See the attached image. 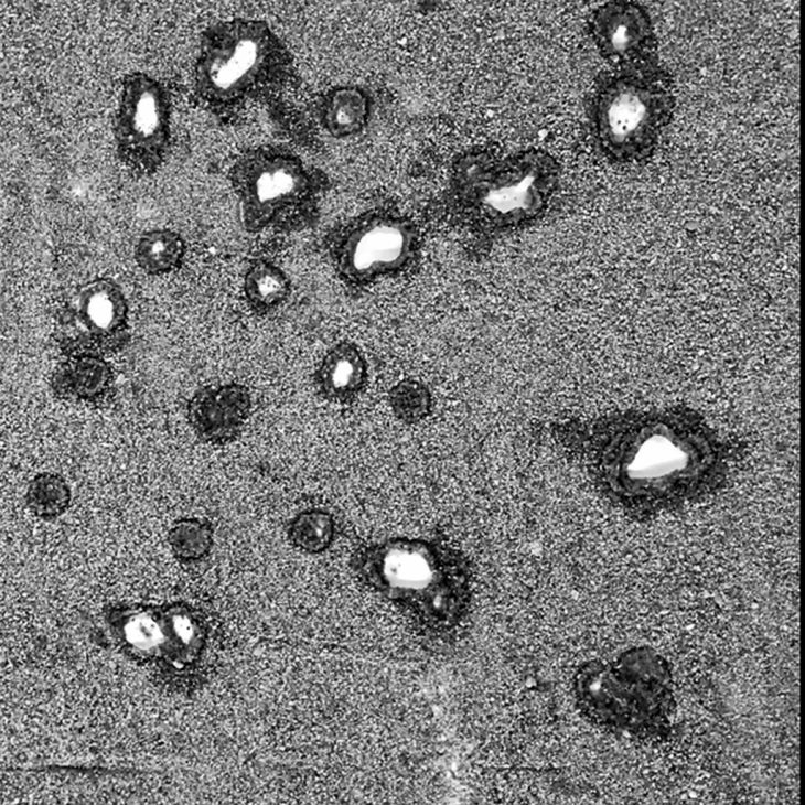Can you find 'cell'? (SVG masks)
<instances>
[{
	"label": "cell",
	"instance_id": "obj_1",
	"mask_svg": "<svg viewBox=\"0 0 805 805\" xmlns=\"http://www.w3.org/2000/svg\"><path fill=\"white\" fill-rule=\"evenodd\" d=\"M551 433L607 500L641 520L721 490L733 454L689 410L570 420L555 425Z\"/></svg>",
	"mask_w": 805,
	"mask_h": 805
},
{
	"label": "cell",
	"instance_id": "obj_2",
	"mask_svg": "<svg viewBox=\"0 0 805 805\" xmlns=\"http://www.w3.org/2000/svg\"><path fill=\"white\" fill-rule=\"evenodd\" d=\"M350 566L366 587L404 609L428 632H452L469 612L470 564L439 537L371 541L352 552Z\"/></svg>",
	"mask_w": 805,
	"mask_h": 805
},
{
	"label": "cell",
	"instance_id": "obj_3",
	"mask_svg": "<svg viewBox=\"0 0 805 805\" xmlns=\"http://www.w3.org/2000/svg\"><path fill=\"white\" fill-rule=\"evenodd\" d=\"M559 174L558 162L539 149L504 157L483 150L466 152L453 164L448 207L469 229L484 236L501 235L544 213Z\"/></svg>",
	"mask_w": 805,
	"mask_h": 805
},
{
	"label": "cell",
	"instance_id": "obj_4",
	"mask_svg": "<svg viewBox=\"0 0 805 805\" xmlns=\"http://www.w3.org/2000/svg\"><path fill=\"white\" fill-rule=\"evenodd\" d=\"M675 105L673 80L656 53L613 65L598 77L589 97L595 147L612 162L646 161Z\"/></svg>",
	"mask_w": 805,
	"mask_h": 805
},
{
	"label": "cell",
	"instance_id": "obj_5",
	"mask_svg": "<svg viewBox=\"0 0 805 805\" xmlns=\"http://www.w3.org/2000/svg\"><path fill=\"white\" fill-rule=\"evenodd\" d=\"M290 64L286 45L265 21H218L201 35L194 94L213 114L230 115L279 85Z\"/></svg>",
	"mask_w": 805,
	"mask_h": 805
},
{
	"label": "cell",
	"instance_id": "obj_6",
	"mask_svg": "<svg viewBox=\"0 0 805 805\" xmlns=\"http://www.w3.org/2000/svg\"><path fill=\"white\" fill-rule=\"evenodd\" d=\"M573 687L579 708L599 724L641 738L668 733L670 673L651 648L631 650L615 662L586 663Z\"/></svg>",
	"mask_w": 805,
	"mask_h": 805
},
{
	"label": "cell",
	"instance_id": "obj_7",
	"mask_svg": "<svg viewBox=\"0 0 805 805\" xmlns=\"http://www.w3.org/2000/svg\"><path fill=\"white\" fill-rule=\"evenodd\" d=\"M228 179L246 230L300 232L319 218L325 189L319 173L292 151L259 146L242 153Z\"/></svg>",
	"mask_w": 805,
	"mask_h": 805
},
{
	"label": "cell",
	"instance_id": "obj_8",
	"mask_svg": "<svg viewBox=\"0 0 805 805\" xmlns=\"http://www.w3.org/2000/svg\"><path fill=\"white\" fill-rule=\"evenodd\" d=\"M324 249L339 279L358 290L414 267L419 258L420 235L409 217L389 210H371L329 232Z\"/></svg>",
	"mask_w": 805,
	"mask_h": 805
},
{
	"label": "cell",
	"instance_id": "obj_9",
	"mask_svg": "<svg viewBox=\"0 0 805 805\" xmlns=\"http://www.w3.org/2000/svg\"><path fill=\"white\" fill-rule=\"evenodd\" d=\"M171 97L158 79L141 72L125 76L115 116L114 136L120 161L139 176L164 162L171 141Z\"/></svg>",
	"mask_w": 805,
	"mask_h": 805
},
{
	"label": "cell",
	"instance_id": "obj_10",
	"mask_svg": "<svg viewBox=\"0 0 805 805\" xmlns=\"http://www.w3.org/2000/svg\"><path fill=\"white\" fill-rule=\"evenodd\" d=\"M54 340L63 356L120 351L129 341V308L120 286L98 277L80 286L56 312Z\"/></svg>",
	"mask_w": 805,
	"mask_h": 805
},
{
	"label": "cell",
	"instance_id": "obj_11",
	"mask_svg": "<svg viewBox=\"0 0 805 805\" xmlns=\"http://www.w3.org/2000/svg\"><path fill=\"white\" fill-rule=\"evenodd\" d=\"M600 54L613 65L656 53L657 39L646 9L635 1H610L589 21Z\"/></svg>",
	"mask_w": 805,
	"mask_h": 805
},
{
	"label": "cell",
	"instance_id": "obj_12",
	"mask_svg": "<svg viewBox=\"0 0 805 805\" xmlns=\"http://www.w3.org/2000/svg\"><path fill=\"white\" fill-rule=\"evenodd\" d=\"M250 409L251 395L246 385L235 382L208 385L189 399L186 419L200 441L224 446L240 436Z\"/></svg>",
	"mask_w": 805,
	"mask_h": 805
},
{
	"label": "cell",
	"instance_id": "obj_13",
	"mask_svg": "<svg viewBox=\"0 0 805 805\" xmlns=\"http://www.w3.org/2000/svg\"><path fill=\"white\" fill-rule=\"evenodd\" d=\"M114 369L105 356H64L50 377L52 393L60 399L89 405L101 404L114 390Z\"/></svg>",
	"mask_w": 805,
	"mask_h": 805
},
{
	"label": "cell",
	"instance_id": "obj_14",
	"mask_svg": "<svg viewBox=\"0 0 805 805\" xmlns=\"http://www.w3.org/2000/svg\"><path fill=\"white\" fill-rule=\"evenodd\" d=\"M368 380L367 362L358 346L341 341L330 347L313 373L318 394L334 404H351Z\"/></svg>",
	"mask_w": 805,
	"mask_h": 805
},
{
	"label": "cell",
	"instance_id": "obj_15",
	"mask_svg": "<svg viewBox=\"0 0 805 805\" xmlns=\"http://www.w3.org/2000/svg\"><path fill=\"white\" fill-rule=\"evenodd\" d=\"M316 114L320 125L330 136L344 139L365 128L371 114V101L358 86H337L321 96Z\"/></svg>",
	"mask_w": 805,
	"mask_h": 805
},
{
	"label": "cell",
	"instance_id": "obj_16",
	"mask_svg": "<svg viewBox=\"0 0 805 805\" xmlns=\"http://www.w3.org/2000/svg\"><path fill=\"white\" fill-rule=\"evenodd\" d=\"M243 290L249 309L258 314H270L290 297L292 285L285 270L266 259H257L247 268Z\"/></svg>",
	"mask_w": 805,
	"mask_h": 805
},
{
	"label": "cell",
	"instance_id": "obj_17",
	"mask_svg": "<svg viewBox=\"0 0 805 805\" xmlns=\"http://www.w3.org/2000/svg\"><path fill=\"white\" fill-rule=\"evenodd\" d=\"M185 253L186 245L179 233L158 228L146 232L139 237L133 256L137 265L146 273L163 276L182 266Z\"/></svg>",
	"mask_w": 805,
	"mask_h": 805
},
{
	"label": "cell",
	"instance_id": "obj_18",
	"mask_svg": "<svg viewBox=\"0 0 805 805\" xmlns=\"http://www.w3.org/2000/svg\"><path fill=\"white\" fill-rule=\"evenodd\" d=\"M337 526L333 514L312 507L296 514L286 526L287 538L297 549L316 555L328 550L336 538Z\"/></svg>",
	"mask_w": 805,
	"mask_h": 805
},
{
	"label": "cell",
	"instance_id": "obj_19",
	"mask_svg": "<svg viewBox=\"0 0 805 805\" xmlns=\"http://www.w3.org/2000/svg\"><path fill=\"white\" fill-rule=\"evenodd\" d=\"M24 500L34 516L53 520L67 511L72 493L61 474L43 472L29 482Z\"/></svg>",
	"mask_w": 805,
	"mask_h": 805
},
{
	"label": "cell",
	"instance_id": "obj_20",
	"mask_svg": "<svg viewBox=\"0 0 805 805\" xmlns=\"http://www.w3.org/2000/svg\"><path fill=\"white\" fill-rule=\"evenodd\" d=\"M169 546L180 561H197L207 556L214 544V526L206 518L176 519L168 532Z\"/></svg>",
	"mask_w": 805,
	"mask_h": 805
},
{
	"label": "cell",
	"instance_id": "obj_21",
	"mask_svg": "<svg viewBox=\"0 0 805 805\" xmlns=\"http://www.w3.org/2000/svg\"><path fill=\"white\" fill-rule=\"evenodd\" d=\"M388 402L395 417L407 425L418 423L431 411L432 396L429 388L416 379H404L388 393Z\"/></svg>",
	"mask_w": 805,
	"mask_h": 805
}]
</instances>
